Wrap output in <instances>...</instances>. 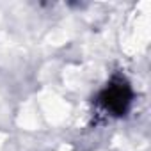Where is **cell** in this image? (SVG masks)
Segmentation results:
<instances>
[{
  "label": "cell",
  "mask_w": 151,
  "mask_h": 151,
  "mask_svg": "<svg viewBox=\"0 0 151 151\" xmlns=\"http://www.w3.org/2000/svg\"><path fill=\"white\" fill-rule=\"evenodd\" d=\"M101 101L107 110L114 114H123L130 103V91L123 84H114L101 94Z\"/></svg>",
  "instance_id": "obj_1"
}]
</instances>
